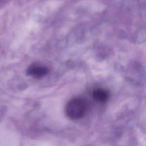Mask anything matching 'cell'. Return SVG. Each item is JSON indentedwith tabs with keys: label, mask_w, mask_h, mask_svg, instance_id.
<instances>
[{
	"label": "cell",
	"mask_w": 146,
	"mask_h": 146,
	"mask_svg": "<svg viewBox=\"0 0 146 146\" xmlns=\"http://www.w3.org/2000/svg\"><path fill=\"white\" fill-rule=\"evenodd\" d=\"M93 99L98 103H104L108 101L110 98V92L104 88H96L92 91Z\"/></svg>",
	"instance_id": "cell-3"
},
{
	"label": "cell",
	"mask_w": 146,
	"mask_h": 146,
	"mask_svg": "<svg viewBox=\"0 0 146 146\" xmlns=\"http://www.w3.org/2000/svg\"><path fill=\"white\" fill-rule=\"evenodd\" d=\"M47 72L48 70L46 67L37 64H32L27 70L28 74L35 78H41L44 76Z\"/></svg>",
	"instance_id": "cell-2"
},
{
	"label": "cell",
	"mask_w": 146,
	"mask_h": 146,
	"mask_svg": "<svg viewBox=\"0 0 146 146\" xmlns=\"http://www.w3.org/2000/svg\"><path fill=\"white\" fill-rule=\"evenodd\" d=\"M5 1V0H0V2H2V1Z\"/></svg>",
	"instance_id": "cell-4"
},
{
	"label": "cell",
	"mask_w": 146,
	"mask_h": 146,
	"mask_svg": "<svg viewBox=\"0 0 146 146\" xmlns=\"http://www.w3.org/2000/svg\"><path fill=\"white\" fill-rule=\"evenodd\" d=\"M86 100L80 98H74L66 104L65 111L67 116L72 120H78L83 117L87 110Z\"/></svg>",
	"instance_id": "cell-1"
}]
</instances>
